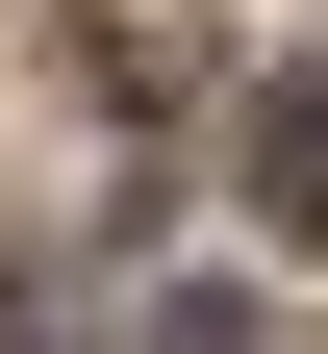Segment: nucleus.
Here are the masks:
<instances>
[{"label": "nucleus", "mask_w": 328, "mask_h": 354, "mask_svg": "<svg viewBox=\"0 0 328 354\" xmlns=\"http://www.w3.org/2000/svg\"><path fill=\"white\" fill-rule=\"evenodd\" d=\"M227 177H253V228H278V253H328V76H253Z\"/></svg>", "instance_id": "1"}, {"label": "nucleus", "mask_w": 328, "mask_h": 354, "mask_svg": "<svg viewBox=\"0 0 328 354\" xmlns=\"http://www.w3.org/2000/svg\"><path fill=\"white\" fill-rule=\"evenodd\" d=\"M126 354H253V304H227V279H152V329H126Z\"/></svg>", "instance_id": "2"}]
</instances>
